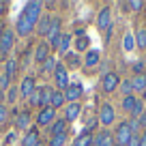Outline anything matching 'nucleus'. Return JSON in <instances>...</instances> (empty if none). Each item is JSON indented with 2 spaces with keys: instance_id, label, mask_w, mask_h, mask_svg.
<instances>
[{
  "instance_id": "f257e3e1",
  "label": "nucleus",
  "mask_w": 146,
  "mask_h": 146,
  "mask_svg": "<svg viewBox=\"0 0 146 146\" xmlns=\"http://www.w3.org/2000/svg\"><path fill=\"white\" fill-rule=\"evenodd\" d=\"M131 137H133V133H131V129H129V123L127 120L118 123V127H116V131H114V144L116 146H129Z\"/></svg>"
},
{
  "instance_id": "f03ea898",
  "label": "nucleus",
  "mask_w": 146,
  "mask_h": 146,
  "mask_svg": "<svg viewBox=\"0 0 146 146\" xmlns=\"http://www.w3.org/2000/svg\"><path fill=\"white\" fill-rule=\"evenodd\" d=\"M22 15H26L30 22H39L43 15V2H39V0H30V2H26L22 9Z\"/></svg>"
},
{
  "instance_id": "7ed1b4c3",
  "label": "nucleus",
  "mask_w": 146,
  "mask_h": 146,
  "mask_svg": "<svg viewBox=\"0 0 146 146\" xmlns=\"http://www.w3.org/2000/svg\"><path fill=\"white\" fill-rule=\"evenodd\" d=\"M54 75V80H56V90H60V92H64L69 88V71H67V67L64 64H60L58 62V67H56V71L52 73Z\"/></svg>"
},
{
  "instance_id": "20e7f679",
  "label": "nucleus",
  "mask_w": 146,
  "mask_h": 146,
  "mask_svg": "<svg viewBox=\"0 0 146 146\" xmlns=\"http://www.w3.org/2000/svg\"><path fill=\"white\" fill-rule=\"evenodd\" d=\"M56 120V110L52 105H45V108L39 110V114H36V125L39 127H47Z\"/></svg>"
},
{
  "instance_id": "39448f33",
  "label": "nucleus",
  "mask_w": 146,
  "mask_h": 146,
  "mask_svg": "<svg viewBox=\"0 0 146 146\" xmlns=\"http://www.w3.org/2000/svg\"><path fill=\"white\" fill-rule=\"evenodd\" d=\"M60 36H62V32H60V17H54L52 19V28H50V32H47V45L58 50Z\"/></svg>"
},
{
  "instance_id": "423d86ee",
  "label": "nucleus",
  "mask_w": 146,
  "mask_h": 146,
  "mask_svg": "<svg viewBox=\"0 0 146 146\" xmlns=\"http://www.w3.org/2000/svg\"><path fill=\"white\" fill-rule=\"evenodd\" d=\"M97 118H99V123L101 125H105V127H110V125L116 120V112H114V108L110 103H103L99 108V114H97Z\"/></svg>"
},
{
  "instance_id": "0eeeda50",
  "label": "nucleus",
  "mask_w": 146,
  "mask_h": 146,
  "mask_svg": "<svg viewBox=\"0 0 146 146\" xmlns=\"http://www.w3.org/2000/svg\"><path fill=\"white\" fill-rule=\"evenodd\" d=\"M92 146H116L114 144V131L103 129L97 135H92Z\"/></svg>"
},
{
  "instance_id": "6e6552de",
  "label": "nucleus",
  "mask_w": 146,
  "mask_h": 146,
  "mask_svg": "<svg viewBox=\"0 0 146 146\" xmlns=\"http://www.w3.org/2000/svg\"><path fill=\"white\" fill-rule=\"evenodd\" d=\"M84 95V88H82V84H78V82H73V84H69V88L64 90V99H67V103H80V97Z\"/></svg>"
},
{
  "instance_id": "1a4fd4ad",
  "label": "nucleus",
  "mask_w": 146,
  "mask_h": 146,
  "mask_svg": "<svg viewBox=\"0 0 146 146\" xmlns=\"http://www.w3.org/2000/svg\"><path fill=\"white\" fill-rule=\"evenodd\" d=\"M118 86H120V78L116 75V73L110 71L108 75L101 78V88H103V92H112V90H116Z\"/></svg>"
},
{
  "instance_id": "9d476101",
  "label": "nucleus",
  "mask_w": 146,
  "mask_h": 146,
  "mask_svg": "<svg viewBox=\"0 0 146 146\" xmlns=\"http://www.w3.org/2000/svg\"><path fill=\"white\" fill-rule=\"evenodd\" d=\"M97 28L99 30H110L112 28V11H110V7H103V9L99 11V17H97Z\"/></svg>"
},
{
  "instance_id": "9b49d317",
  "label": "nucleus",
  "mask_w": 146,
  "mask_h": 146,
  "mask_svg": "<svg viewBox=\"0 0 146 146\" xmlns=\"http://www.w3.org/2000/svg\"><path fill=\"white\" fill-rule=\"evenodd\" d=\"M13 45H15V35H13V30H5V35L0 36V54L7 56L11 50H13Z\"/></svg>"
},
{
  "instance_id": "f8f14e48",
  "label": "nucleus",
  "mask_w": 146,
  "mask_h": 146,
  "mask_svg": "<svg viewBox=\"0 0 146 146\" xmlns=\"http://www.w3.org/2000/svg\"><path fill=\"white\" fill-rule=\"evenodd\" d=\"M62 118L67 120V123H73V120H78L80 118V114H82V105L80 103H67L62 108Z\"/></svg>"
},
{
  "instance_id": "ddd939ff",
  "label": "nucleus",
  "mask_w": 146,
  "mask_h": 146,
  "mask_svg": "<svg viewBox=\"0 0 146 146\" xmlns=\"http://www.w3.org/2000/svg\"><path fill=\"white\" fill-rule=\"evenodd\" d=\"M15 28H17V35L26 36V35H30V32L36 28V24H35V22H30V19H28L26 15H22V13H19L17 24H15Z\"/></svg>"
},
{
  "instance_id": "4468645a",
  "label": "nucleus",
  "mask_w": 146,
  "mask_h": 146,
  "mask_svg": "<svg viewBox=\"0 0 146 146\" xmlns=\"http://www.w3.org/2000/svg\"><path fill=\"white\" fill-rule=\"evenodd\" d=\"M36 90V82L35 78H24L22 82H19V95H22V99H30V95Z\"/></svg>"
},
{
  "instance_id": "2eb2a0df",
  "label": "nucleus",
  "mask_w": 146,
  "mask_h": 146,
  "mask_svg": "<svg viewBox=\"0 0 146 146\" xmlns=\"http://www.w3.org/2000/svg\"><path fill=\"white\" fill-rule=\"evenodd\" d=\"M50 58V45L47 43H36V47H35V62H39V64H43L45 60Z\"/></svg>"
},
{
  "instance_id": "dca6fc26",
  "label": "nucleus",
  "mask_w": 146,
  "mask_h": 146,
  "mask_svg": "<svg viewBox=\"0 0 146 146\" xmlns=\"http://www.w3.org/2000/svg\"><path fill=\"white\" fill-rule=\"evenodd\" d=\"M28 103H30V108H35V110L45 108V99H43V86H36V90L30 95Z\"/></svg>"
},
{
  "instance_id": "f3484780",
  "label": "nucleus",
  "mask_w": 146,
  "mask_h": 146,
  "mask_svg": "<svg viewBox=\"0 0 146 146\" xmlns=\"http://www.w3.org/2000/svg\"><path fill=\"white\" fill-rule=\"evenodd\" d=\"M52 19H54V15H41V19L36 22V32H39V36H47V32H50V28H52Z\"/></svg>"
},
{
  "instance_id": "a211bd4d",
  "label": "nucleus",
  "mask_w": 146,
  "mask_h": 146,
  "mask_svg": "<svg viewBox=\"0 0 146 146\" xmlns=\"http://www.w3.org/2000/svg\"><path fill=\"white\" fill-rule=\"evenodd\" d=\"M131 86H133V92H142V95H146V73H142V75H133V78H131Z\"/></svg>"
},
{
  "instance_id": "6ab92c4d",
  "label": "nucleus",
  "mask_w": 146,
  "mask_h": 146,
  "mask_svg": "<svg viewBox=\"0 0 146 146\" xmlns=\"http://www.w3.org/2000/svg\"><path fill=\"white\" fill-rule=\"evenodd\" d=\"M15 127L22 129V131H28V127H30V112H19L15 116Z\"/></svg>"
},
{
  "instance_id": "aec40b11",
  "label": "nucleus",
  "mask_w": 146,
  "mask_h": 146,
  "mask_svg": "<svg viewBox=\"0 0 146 146\" xmlns=\"http://www.w3.org/2000/svg\"><path fill=\"white\" fill-rule=\"evenodd\" d=\"M67 120H64V118H56L54 120V123H52L50 125V133H52V135H60V133H67Z\"/></svg>"
},
{
  "instance_id": "412c9836",
  "label": "nucleus",
  "mask_w": 146,
  "mask_h": 146,
  "mask_svg": "<svg viewBox=\"0 0 146 146\" xmlns=\"http://www.w3.org/2000/svg\"><path fill=\"white\" fill-rule=\"evenodd\" d=\"M99 60H101V56H99V52H97V50H88L86 56H84V64H86L88 69H90V67H97V64H99Z\"/></svg>"
},
{
  "instance_id": "4be33fe9",
  "label": "nucleus",
  "mask_w": 146,
  "mask_h": 146,
  "mask_svg": "<svg viewBox=\"0 0 146 146\" xmlns=\"http://www.w3.org/2000/svg\"><path fill=\"white\" fill-rule=\"evenodd\" d=\"M41 142V137H39V131L36 129H30V131L26 133V137L22 140V146H36Z\"/></svg>"
},
{
  "instance_id": "5701e85b",
  "label": "nucleus",
  "mask_w": 146,
  "mask_h": 146,
  "mask_svg": "<svg viewBox=\"0 0 146 146\" xmlns=\"http://www.w3.org/2000/svg\"><path fill=\"white\" fill-rule=\"evenodd\" d=\"M52 108L54 110H60V108H64L67 105V99H64V92H60V90H54V95H52Z\"/></svg>"
},
{
  "instance_id": "b1692460",
  "label": "nucleus",
  "mask_w": 146,
  "mask_h": 146,
  "mask_svg": "<svg viewBox=\"0 0 146 146\" xmlns=\"http://www.w3.org/2000/svg\"><path fill=\"white\" fill-rule=\"evenodd\" d=\"M73 146H92V133L82 131L75 140H73Z\"/></svg>"
},
{
  "instance_id": "393cba45",
  "label": "nucleus",
  "mask_w": 146,
  "mask_h": 146,
  "mask_svg": "<svg viewBox=\"0 0 146 146\" xmlns=\"http://www.w3.org/2000/svg\"><path fill=\"white\" fill-rule=\"evenodd\" d=\"M71 41H73V36L71 35H67V32H64L62 36H60V43H58V52L62 56H67L69 54V47H71Z\"/></svg>"
},
{
  "instance_id": "a878e982",
  "label": "nucleus",
  "mask_w": 146,
  "mask_h": 146,
  "mask_svg": "<svg viewBox=\"0 0 146 146\" xmlns=\"http://www.w3.org/2000/svg\"><path fill=\"white\" fill-rule=\"evenodd\" d=\"M133 36H135V45L142 47V50H146V26H140Z\"/></svg>"
},
{
  "instance_id": "bb28decb",
  "label": "nucleus",
  "mask_w": 146,
  "mask_h": 146,
  "mask_svg": "<svg viewBox=\"0 0 146 146\" xmlns=\"http://www.w3.org/2000/svg\"><path fill=\"white\" fill-rule=\"evenodd\" d=\"M56 67H58V60H56V56H50V58H47L45 62L41 64V73H54Z\"/></svg>"
},
{
  "instance_id": "cd10ccee",
  "label": "nucleus",
  "mask_w": 146,
  "mask_h": 146,
  "mask_svg": "<svg viewBox=\"0 0 146 146\" xmlns=\"http://www.w3.org/2000/svg\"><path fill=\"white\" fill-rule=\"evenodd\" d=\"M15 71H17V60H13V58H9L5 62V75L9 80H13L15 78Z\"/></svg>"
},
{
  "instance_id": "c85d7f7f",
  "label": "nucleus",
  "mask_w": 146,
  "mask_h": 146,
  "mask_svg": "<svg viewBox=\"0 0 146 146\" xmlns=\"http://www.w3.org/2000/svg\"><path fill=\"white\" fill-rule=\"evenodd\" d=\"M129 129H131L133 135H142V127H144V123H142V118H129Z\"/></svg>"
},
{
  "instance_id": "c756f323",
  "label": "nucleus",
  "mask_w": 146,
  "mask_h": 146,
  "mask_svg": "<svg viewBox=\"0 0 146 146\" xmlns=\"http://www.w3.org/2000/svg\"><path fill=\"white\" fill-rule=\"evenodd\" d=\"M135 101H137V97H133V95H129V97H123V110L125 112H129V114H131L133 112V108H135Z\"/></svg>"
},
{
  "instance_id": "7c9ffc66",
  "label": "nucleus",
  "mask_w": 146,
  "mask_h": 146,
  "mask_svg": "<svg viewBox=\"0 0 146 146\" xmlns=\"http://www.w3.org/2000/svg\"><path fill=\"white\" fill-rule=\"evenodd\" d=\"M123 47H125V52L135 50V36H133L131 32H127V35L123 36Z\"/></svg>"
},
{
  "instance_id": "2f4dec72",
  "label": "nucleus",
  "mask_w": 146,
  "mask_h": 146,
  "mask_svg": "<svg viewBox=\"0 0 146 146\" xmlns=\"http://www.w3.org/2000/svg\"><path fill=\"white\" fill-rule=\"evenodd\" d=\"M64 60H67V67H69V69H78L80 64H82L80 56H78V54H71V52H69V54L64 56Z\"/></svg>"
},
{
  "instance_id": "473e14b6",
  "label": "nucleus",
  "mask_w": 146,
  "mask_h": 146,
  "mask_svg": "<svg viewBox=\"0 0 146 146\" xmlns=\"http://www.w3.org/2000/svg\"><path fill=\"white\" fill-rule=\"evenodd\" d=\"M144 110H146V105L137 99L135 101V108H133V112H131V118H142V116H144Z\"/></svg>"
},
{
  "instance_id": "72a5a7b5",
  "label": "nucleus",
  "mask_w": 146,
  "mask_h": 146,
  "mask_svg": "<svg viewBox=\"0 0 146 146\" xmlns=\"http://www.w3.org/2000/svg\"><path fill=\"white\" fill-rule=\"evenodd\" d=\"M67 144V133H60V135H52L50 137V146H64Z\"/></svg>"
},
{
  "instance_id": "f704fd0d",
  "label": "nucleus",
  "mask_w": 146,
  "mask_h": 146,
  "mask_svg": "<svg viewBox=\"0 0 146 146\" xmlns=\"http://www.w3.org/2000/svg\"><path fill=\"white\" fill-rule=\"evenodd\" d=\"M88 45H90V39H88V36H80L78 41H75V50L78 52H86Z\"/></svg>"
},
{
  "instance_id": "c9c22d12",
  "label": "nucleus",
  "mask_w": 146,
  "mask_h": 146,
  "mask_svg": "<svg viewBox=\"0 0 146 146\" xmlns=\"http://www.w3.org/2000/svg\"><path fill=\"white\" fill-rule=\"evenodd\" d=\"M120 90H123V97H129V95H133L131 80H120Z\"/></svg>"
},
{
  "instance_id": "e433bc0d",
  "label": "nucleus",
  "mask_w": 146,
  "mask_h": 146,
  "mask_svg": "<svg viewBox=\"0 0 146 146\" xmlns=\"http://www.w3.org/2000/svg\"><path fill=\"white\" fill-rule=\"evenodd\" d=\"M17 95H19V86H11L9 92H7V101H9V103L17 101Z\"/></svg>"
},
{
  "instance_id": "4c0bfd02",
  "label": "nucleus",
  "mask_w": 146,
  "mask_h": 146,
  "mask_svg": "<svg viewBox=\"0 0 146 146\" xmlns=\"http://www.w3.org/2000/svg\"><path fill=\"white\" fill-rule=\"evenodd\" d=\"M97 125H99V118H97V116H90V118H86V129H84V131H95L97 129Z\"/></svg>"
},
{
  "instance_id": "58836bf2",
  "label": "nucleus",
  "mask_w": 146,
  "mask_h": 146,
  "mask_svg": "<svg viewBox=\"0 0 146 146\" xmlns=\"http://www.w3.org/2000/svg\"><path fill=\"white\" fill-rule=\"evenodd\" d=\"M125 9H131V11H140L144 9V2H140V0H131V2H125Z\"/></svg>"
},
{
  "instance_id": "ea45409f",
  "label": "nucleus",
  "mask_w": 146,
  "mask_h": 146,
  "mask_svg": "<svg viewBox=\"0 0 146 146\" xmlns=\"http://www.w3.org/2000/svg\"><path fill=\"white\" fill-rule=\"evenodd\" d=\"M144 71H146V62L144 60H135V62H133V73H135V75H142Z\"/></svg>"
},
{
  "instance_id": "a19ab883",
  "label": "nucleus",
  "mask_w": 146,
  "mask_h": 146,
  "mask_svg": "<svg viewBox=\"0 0 146 146\" xmlns=\"http://www.w3.org/2000/svg\"><path fill=\"white\" fill-rule=\"evenodd\" d=\"M7 118H9V110H7V105H5V103H0V125L5 123Z\"/></svg>"
},
{
  "instance_id": "79ce46f5",
  "label": "nucleus",
  "mask_w": 146,
  "mask_h": 146,
  "mask_svg": "<svg viewBox=\"0 0 146 146\" xmlns=\"http://www.w3.org/2000/svg\"><path fill=\"white\" fill-rule=\"evenodd\" d=\"M129 146H140V135H133L131 142H129Z\"/></svg>"
},
{
  "instance_id": "37998d69",
  "label": "nucleus",
  "mask_w": 146,
  "mask_h": 146,
  "mask_svg": "<svg viewBox=\"0 0 146 146\" xmlns=\"http://www.w3.org/2000/svg\"><path fill=\"white\" fill-rule=\"evenodd\" d=\"M140 146H146V129L142 131V135H140Z\"/></svg>"
},
{
  "instance_id": "c03bdc74",
  "label": "nucleus",
  "mask_w": 146,
  "mask_h": 146,
  "mask_svg": "<svg viewBox=\"0 0 146 146\" xmlns=\"http://www.w3.org/2000/svg\"><path fill=\"white\" fill-rule=\"evenodd\" d=\"M5 30H7V26H5V22H0V36L5 35Z\"/></svg>"
},
{
  "instance_id": "a18cd8bd",
  "label": "nucleus",
  "mask_w": 146,
  "mask_h": 146,
  "mask_svg": "<svg viewBox=\"0 0 146 146\" xmlns=\"http://www.w3.org/2000/svg\"><path fill=\"white\" fill-rule=\"evenodd\" d=\"M5 9H7V5H5V2H0V15L5 13Z\"/></svg>"
},
{
  "instance_id": "49530a36",
  "label": "nucleus",
  "mask_w": 146,
  "mask_h": 146,
  "mask_svg": "<svg viewBox=\"0 0 146 146\" xmlns=\"http://www.w3.org/2000/svg\"><path fill=\"white\" fill-rule=\"evenodd\" d=\"M142 123H144V127H146V110H144V116H142Z\"/></svg>"
},
{
  "instance_id": "de8ad7c7",
  "label": "nucleus",
  "mask_w": 146,
  "mask_h": 146,
  "mask_svg": "<svg viewBox=\"0 0 146 146\" xmlns=\"http://www.w3.org/2000/svg\"><path fill=\"white\" fill-rule=\"evenodd\" d=\"M2 99H5V90H0V103H2Z\"/></svg>"
},
{
  "instance_id": "09e8293b",
  "label": "nucleus",
  "mask_w": 146,
  "mask_h": 146,
  "mask_svg": "<svg viewBox=\"0 0 146 146\" xmlns=\"http://www.w3.org/2000/svg\"><path fill=\"white\" fill-rule=\"evenodd\" d=\"M36 146H45V144H43V142H39V144H36Z\"/></svg>"
}]
</instances>
